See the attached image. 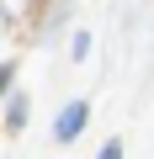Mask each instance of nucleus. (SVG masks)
<instances>
[{"instance_id":"f257e3e1","label":"nucleus","mask_w":154,"mask_h":159,"mask_svg":"<svg viewBox=\"0 0 154 159\" xmlns=\"http://www.w3.org/2000/svg\"><path fill=\"white\" fill-rule=\"evenodd\" d=\"M80 117H85V106H74V111H69V117H64V122H58V138H69V133H74V127H80Z\"/></svg>"}]
</instances>
